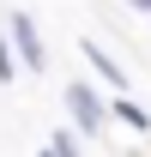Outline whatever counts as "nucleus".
I'll return each instance as SVG.
<instances>
[{
	"label": "nucleus",
	"mask_w": 151,
	"mask_h": 157,
	"mask_svg": "<svg viewBox=\"0 0 151 157\" xmlns=\"http://www.w3.org/2000/svg\"><path fill=\"white\" fill-rule=\"evenodd\" d=\"M85 60H91V67H97V73H103V78H109V85H121V78H127V73H121V67H115V55H109V48H103V42H85Z\"/></svg>",
	"instance_id": "obj_3"
},
{
	"label": "nucleus",
	"mask_w": 151,
	"mask_h": 157,
	"mask_svg": "<svg viewBox=\"0 0 151 157\" xmlns=\"http://www.w3.org/2000/svg\"><path fill=\"white\" fill-rule=\"evenodd\" d=\"M12 78H18V55H12L6 30H0V85H12Z\"/></svg>",
	"instance_id": "obj_6"
},
{
	"label": "nucleus",
	"mask_w": 151,
	"mask_h": 157,
	"mask_svg": "<svg viewBox=\"0 0 151 157\" xmlns=\"http://www.w3.org/2000/svg\"><path fill=\"white\" fill-rule=\"evenodd\" d=\"M67 115H73V127H79V133H97V127L109 121V103L97 97L85 78H73V85H67Z\"/></svg>",
	"instance_id": "obj_2"
},
{
	"label": "nucleus",
	"mask_w": 151,
	"mask_h": 157,
	"mask_svg": "<svg viewBox=\"0 0 151 157\" xmlns=\"http://www.w3.org/2000/svg\"><path fill=\"white\" fill-rule=\"evenodd\" d=\"M127 6H133V12H145V18H151V0H127Z\"/></svg>",
	"instance_id": "obj_7"
},
{
	"label": "nucleus",
	"mask_w": 151,
	"mask_h": 157,
	"mask_svg": "<svg viewBox=\"0 0 151 157\" xmlns=\"http://www.w3.org/2000/svg\"><path fill=\"white\" fill-rule=\"evenodd\" d=\"M48 151H55V157H73V151H79V127H60V133H48Z\"/></svg>",
	"instance_id": "obj_5"
},
{
	"label": "nucleus",
	"mask_w": 151,
	"mask_h": 157,
	"mask_svg": "<svg viewBox=\"0 0 151 157\" xmlns=\"http://www.w3.org/2000/svg\"><path fill=\"white\" fill-rule=\"evenodd\" d=\"M6 42H12V55H18L24 73H42V67H48V48H42V36H37V24H30V12H12V18H6Z\"/></svg>",
	"instance_id": "obj_1"
},
{
	"label": "nucleus",
	"mask_w": 151,
	"mask_h": 157,
	"mask_svg": "<svg viewBox=\"0 0 151 157\" xmlns=\"http://www.w3.org/2000/svg\"><path fill=\"white\" fill-rule=\"evenodd\" d=\"M109 115H115V121H127L133 133H145V127H151V115H145L133 97H115V103H109Z\"/></svg>",
	"instance_id": "obj_4"
}]
</instances>
